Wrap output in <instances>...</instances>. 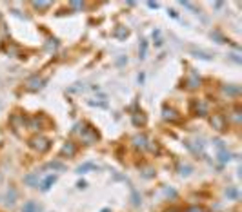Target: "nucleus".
Instances as JSON below:
<instances>
[{"mask_svg": "<svg viewBox=\"0 0 242 212\" xmlns=\"http://www.w3.org/2000/svg\"><path fill=\"white\" fill-rule=\"evenodd\" d=\"M87 169H95V165H93V163H84V165L78 167V172L82 174V172H84V170H87Z\"/></svg>", "mask_w": 242, "mask_h": 212, "instance_id": "6e6552de", "label": "nucleus"}, {"mask_svg": "<svg viewBox=\"0 0 242 212\" xmlns=\"http://www.w3.org/2000/svg\"><path fill=\"white\" fill-rule=\"evenodd\" d=\"M38 176H40V174H38V172H35V174L27 176L24 181H26V183H29V185H35V183H37V180H38Z\"/></svg>", "mask_w": 242, "mask_h": 212, "instance_id": "423d86ee", "label": "nucleus"}, {"mask_svg": "<svg viewBox=\"0 0 242 212\" xmlns=\"http://www.w3.org/2000/svg\"><path fill=\"white\" fill-rule=\"evenodd\" d=\"M187 212H202V210L197 209V207H191V209H187Z\"/></svg>", "mask_w": 242, "mask_h": 212, "instance_id": "9d476101", "label": "nucleus"}, {"mask_svg": "<svg viewBox=\"0 0 242 212\" xmlns=\"http://www.w3.org/2000/svg\"><path fill=\"white\" fill-rule=\"evenodd\" d=\"M175 114H177V112L173 109H164V118H166V120H175V118H177Z\"/></svg>", "mask_w": 242, "mask_h": 212, "instance_id": "0eeeda50", "label": "nucleus"}, {"mask_svg": "<svg viewBox=\"0 0 242 212\" xmlns=\"http://www.w3.org/2000/svg\"><path fill=\"white\" fill-rule=\"evenodd\" d=\"M211 125H213L217 131H224V118H222L220 114H213V118H211Z\"/></svg>", "mask_w": 242, "mask_h": 212, "instance_id": "f03ea898", "label": "nucleus"}, {"mask_svg": "<svg viewBox=\"0 0 242 212\" xmlns=\"http://www.w3.org/2000/svg\"><path fill=\"white\" fill-rule=\"evenodd\" d=\"M62 154H67V156L75 154V147H73V143H67L66 147H64V149H62Z\"/></svg>", "mask_w": 242, "mask_h": 212, "instance_id": "39448f33", "label": "nucleus"}, {"mask_svg": "<svg viewBox=\"0 0 242 212\" xmlns=\"http://www.w3.org/2000/svg\"><path fill=\"white\" fill-rule=\"evenodd\" d=\"M55 181H57V176H47V178L44 180V183H42V187H40V189H42V190H47L49 187H51L53 183H55Z\"/></svg>", "mask_w": 242, "mask_h": 212, "instance_id": "7ed1b4c3", "label": "nucleus"}, {"mask_svg": "<svg viewBox=\"0 0 242 212\" xmlns=\"http://www.w3.org/2000/svg\"><path fill=\"white\" fill-rule=\"evenodd\" d=\"M24 212H40V209L37 207V203L29 201V203H26V205H24Z\"/></svg>", "mask_w": 242, "mask_h": 212, "instance_id": "20e7f679", "label": "nucleus"}, {"mask_svg": "<svg viewBox=\"0 0 242 212\" xmlns=\"http://www.w3.org/2000/svg\"><path fill=\"white\" fill-rule=\"evenodd\" d=\"M31 145L35 147V149H38V151H47L49 149V141L46 140V138H35V140L31 141Z\"/></svg>", "mask_w": 242, "mask_h": 212, "instance_id": "f257e3e1", "label": "nucleus"}, {"mask_svg": "<svg viewBox=\"0 0 242 212\" xmlns=\"http://www.w3.org/2000/svg\"><path fill=\"white\" fill-rule=\"evenodd\" d=\"M189 83H191L189 87H197V85H199V80H197V76H195V75H191V80H189Z\"/></svg>", "mask_w": 242, "mask_h": 212, "instance_id": "1a4fd4ad", "label": "nucleus"}]
</instances>
